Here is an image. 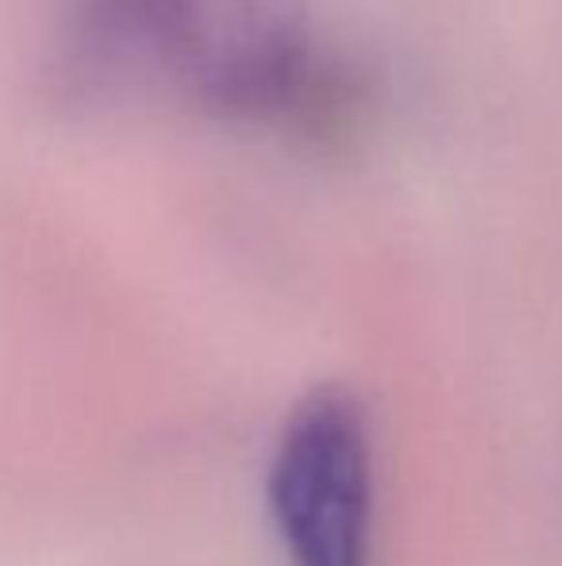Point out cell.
<instances>
[{"instance_id":"6da1fadb","label":"cell","mask_w":562,"mask_h":566,"mask_svg":"<svg viewBox=\"0 0 562 566\" xmlns=\"http://www.w3.org/2000/svg\"><path fill=\"white\" fill-rule=\"evenodd\" d=\"M59 82L82 105H170L343 147L370 119L362 66L331 51L308 0H77Z\"/></svg>"},{"instance_id":"7a4b0ae2","label":"cell","mask_w":562,"mask_h":566,"mask_svg":"<svg viewBox=\"0 0 562 566\" xmlns=\"http://www.w3.org/2000/svg\"><path fill=\"white\" fill-rule=\"evenodd\" d=\"M266 509L293 566H370L374 448L362 401L316 386L285 417L266 470Z\"/></svg>"}]
</instances>
